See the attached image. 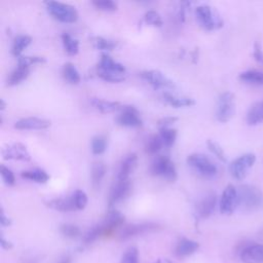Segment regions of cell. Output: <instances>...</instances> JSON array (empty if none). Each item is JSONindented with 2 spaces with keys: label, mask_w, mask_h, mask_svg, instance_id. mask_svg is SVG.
<instances>
[{
  "label": "cell",
  "mask_w": 263,
  "mask_h": 263,
  "mask_svg": "<svg viewBox=\"0 0 263 263\" xmlns=\"http://www.w3.org/2000/svg\"><path fill=\"white\" fill-rule=\"evenodd\" d=\"M5 108H6V103H5V101L3 99H1L0 100V110L3 111Z\"/></svg>",
  "instance_id": "51"
},
{
  "label": "cell",
  "mask_w": 263,
  "mask_h": 263,
  "mask_svg": "<svg viewBox=\"0 0 263 263\" xmlns=\"http://www.w3.org/2000/svg\"><path fill=\"white\" fill-rule=\"evenodd\" d=\"M60 231L68 238H76L80 235V228L74 224H63L61 225Z\"/></svg>",
  "instance_id": "41"
},
{
  "label": "cell",
  "mask_w": 263,
  "mask_h": 263,
  "mask_svg": "<svg viewBox=\"0 0 263 263\" xmlns=\"http://www.w3.org/2000/svg\"><path fill=\"white\" fill-rule=\"evenodd\" d=\"M89 102H90L91 106L101 113L117 112V111H120L123 107V105H121L119 102L103 100V99H99V98H91Z\"/></svg>",
  "instance_id": "19"
},
{
  "label": "cell",
  "mask_w": 263,
  "mask_h": 263,
  "mask_svg": "<svg viewBox=\"0 0 263 263\" xmlns=\"http://www.w3.org/2000/svg\"><path fill=\"white\" fill-rule=\"evenodd\" d=\"M44 4L49 14L59 22L71 24L78 20V11L73 5L58 1H45Z\"/></svg>",
  "instance_id": "3"
},
{
  "label": "cell",
  "mask_w": 263,
  "mask_h": 263,
  "mask_svg": "<svg viewBox=\"0 0 263 263\" xmlns=\"http://www.w3.org/2000/svg\"><path fill=\"white\" fill-rule=\"evenodd\" d=\"M30 75V68L17 66L7 77V85L8 86H14L23 82L28 78Z\"/></svg>",
  "instance_id": "24"
},
{
  "label": "cell",
  "mask_w": 263,
  "mask_h": 263,
  "mask_svg": "<svg viewBox=\"0 0 263 263\" xmlns=\"http://www.w3.org/2000/svg\"><path fill=\"white\" fill-rule=\"evenodd\" d=\"M132 182L128 180H124V181H116V183L112 186L110 194H109V206H112L116 203H118L119 201L123 200L124 198H126L130 191H132Z\"/></svg>",
  "instance_id": "13"
},
{
  "label": "cell",
  "mask_w": 263,
  "mask_h": 263,
  "mask_svg": "<svg viewBox=\"0 0 263 263\" xmlns=\"http://www.w3.org/2000/svg\"><path fill=\"white\" fill-rule=\"evenodd\" d=\"M62 74H63L64 79L71 84H78L81 80L79 71L77 70L75 65L72 63H66L63 66Z\"/></svg>",
  "instance_id": "28"
},
{
  "label": "cell",
  "mask_w": 263,
  "mask_h": 263,
  "mask_svg": "<svg viewBox=\"0 0 263 263\" xmlns=\"http://www.w3.org/2000/svg\"><path fill=\"white\" fill-rule=\"evenodd\" d=\"M155 263H172V262H171L168 259H165V258H164V259H161V258H160V259L156 260Z\"/></svg>",
  "instance_id": "52"
},
{
  "label": "cell",
  "mask_w": 263,
  "mask_h": 263,
  "mask_svg": "<svg viewBox=\"0 0 263 263\" xmlns=\"http://www.w3.org/2000/svg\"><path fill=\"white\" fill-rule=\"evenodd\" d=\"M256 156L254 153H246L234 159L229 165V172L231 176L240 181L243 180L248 174V171L254 165Z\"/></svg>",
  "instance_id": "7"
},
{
  "label": "cell",
  "mask_w": 263,
  "mask_h": 263,
  "mask_svg": "<svg viewBox=\"0 0 263 263\" xmlns=\"http://www.w3.org/2000/svg\"><path fill=\"white\" fill-rule=\"evenodd\" d=\"M217 205V194L214 191L208 192L196 205V213L200 219H205L210 217Z\"/></svg>",
  "instance_id": "15"
},
{
  "label": "cell",
  "mask_w": 263,
  "mask_h": 263,
  "mask_svg": "<svg viewBox=\"0 0 263 263\" xmlns=\"http://www.w3.org/2000/svg\"><path fill=\"white\" fill-rule=\"evenodd\" d=\"M138 163V155L136 153L127 154L120 162L118 173H117V180L124 181L129 179V175L134 172Z\"/></svg>",
  "instance_id": "18"
},
{
  "label": "cell",
  "mask_w": 263,
  "mask_h": 263,
  "mask_svg": "<svg viewBox=\"0 0 263 263\" xmlns=\"http://www.w3.org/2000/svg\"><path fill=\"white\" fill-rule=\"evenodd\" d=\"M2 156L4 159H12L20 161H30L31 155L27 147L22 143H13L2 149Z\"/></svg>",
  "instance_id": "14"
},
{
  "label": "cell",
  "mask_w": 263,
  "mask_h": 263,
  "mask_svg": "<svg viewBox=\"0 0 263 263\" xmlns=\"http://www.w3.org/2000/svg\"><path fill=\"white\" fill-rule=\"evenodd\" d=\"M108 146L107 137L104 135H97L91 140V151L96 155L103 154Z\"/></svg>",
  "instance_id": "34"
},
{
  "label": "cell",
  "mask_w": 263,
  "mask_h": 263,
  "mask_svg": "<svg viewBox=\"0 0 263 263\" xmlns=\"http://www.w3.org/2000/svg\"><path fill=\"white\" fill-rule=\"evenodd\" d=\"M92 5L102 11H115L117 9V3L111 0H95L91 2Z\"/></svg>",
  "instance_id": "42"
},
{
  "label": "cell",
  "mask_w": 263,
  "mask_h": 263,
  "mask_svg": "<svg viewBox=\"0 0 263 263\" xmlns=\"http://www.w3.org/2000/svg\"><path fill=\"white\" fill-rule=\"evenodd\" d=\"M243 263H263V245H248L245 246L239 253Z\"/></svg>",
  "instance_id": "16"
},
{
  "label": "cell",
  "mask_w": 263,
  "mask_h": 263,
  "mask_svg": "<svg viewBox=\"0 0 263 263\" xmlns=\"http://www.w3.org/2000/svg\"><path fill=\"white\" fill-rule=\"evenodd\" d=\"M1 247L4 249V250H10V249H12V247H13V245H12V242L11 241H9V240H7L5 237H4V235L3 234H1Z\"/></svg>",
  "instance_id": "49"
},
{
  "label": "cell",
  "mask_w": 263,
  "mask_h": 263,
  "mask_svg": "<svg viewBox=\"0 0 263 263\" xmlns=\"http://www.w3.org/2000/svg\"><path fill=\"white\" fill-rule=\"evenodd\" d=\"M163 146H164V144H163L160 136L153 135L148 139L146 146H145V151L148 154L154 155V154H157L162 149Z\"/></svg>",
  "instance_id": "32"
},
{
  "label": "cell",
  "mask_w": 263,
  "mask_h": 263,
  "mask_svg": "<svg viewBox=\"0 0 263 263\" xmlns=\"http://www.w3.org/2000/svg\"><path fill=\"white\" fill-rule=\"evenodd\" d=\"M116 122L126 127H140L143 124L140 113L134 106H123L117 115Z\"/></svg>",
  "instance_id": "11"
},
{
  "label": "cell",
  "mask_w": 263,
  "mask_h": 263,
  "mask_svg": "<svg viewBox=\"0 0 263 263\" xmlns=\"http://www.w3.org/2000/svg\"><path fill=\"white\" fill-rule=\"evenodd\" d=\"M235 112V98L230 91L221 93L218 98L216 117L220 122L229 121Z\"/></svg>",
  "instance_id": "6"
},
{
  "label": "cell",
  "mask_w": 263,
  "mask_h": 263,
  "mask_svg": "<svg viewBox=\"0 0 263 263\" xmlns=\"http://www.w3.org/2000/svg\"><path fill=\"white\" fill-rule=\"evenodd\" d=\"M144 21L146 24L153 27H161L163 22L160 14L155 10H148L144 14Z\"/></svg>",
  "instance_id": "38"
},
{
  "label": "cell",
  "mask_w": 263,
  "mask_h": 263,
  "mask_svg": "<svg viewBox=\"0 0 263 263\" xmlns=\"http://www.w3.org/2000/svg\"><path fill=\"white\" fill-rule=\"evenodd\" d=\"M61 38L65 51L69 55H76L79 51V41L68 33H63Z\"/></svg>",
  "instance_id": "30"
},
{
  "label": "cell",
  "mask_w": 263,
  "mask_h": 263,
  "mask_svg": "<svg viewBox=\"0 0 263 263\" xmlns=\"http://www.w3.org/2000/svg\"><path fill=\"white\" fill-rule=\"evenodd\" d=\"M163 101L168 104L172 107L175 108H182V107H191L195 105V101L188 97H178L175 95H172L170 92H163L162 93Z\"/></svg>",
  "instance_id": "23"
},
{
  "label": "cell",
  "mask_w": 263,
  "mask_h": 263,
  "mask_svg": "<svg viewBox=\"0 0 263 263\" xmlns=\"http://www.w3.org/2000/svg\"><path fill=\"white\" fill-rule=\"evenodd\" d=\"M159 136L164 144L165 147H172L176 140H177V136H178V132L176 128H172V127H166V128H160L159 129Z\"/></svg>",
  "instance_id": "36"
},
{
  "label": "cell",
  "mask_w": 263,
  "mask_h": 263,
  "mask_svg": "<svg viewBox=\"0 0 263 263\" xmlns=\"http://www.w3.org/2000/svg\"><path fill=\"white\" fill-rule=\"evenodd\" d=\"M59 263H71V258H70V256H64L63 258H61V260L59 261Z\"/></svg>",
  "instance_id": "50"
},
{
  "label": "cell",
  "mask_w": 263,
  "mask_h": 263,
  "mask_svg": "<svg viewBox=\"0 0 263 263\" xmlns=\"http://www.w3.org/2000/svg\"><path fill=\"white\" fill-rule=\"evenodd\" d=\"M97 75L103 79L104 81L111 82V83H118L123 81L126 78V73H116V72H110V71H105L102 69L97 68L96 70Z\"/></svg>",
  "instance_id": "31"
},
{
  "label": "cell",
  "mask_w": 263,
  "mask_h": 263,
  "mask_svg": "<svg viewBox=\"0 0 263 263\" xmlns=\"http://www.w3.org/2000/svg\"><path fill=\"white\" fill-rule=\"evenodd\" d=\"M263 121V101L255 103L248 111L247 122L250 125H256Z\"/></svg>",
  "instance_id": "27"
},
{
  "label": "cell",
  "mask_w": 263,
  "mask_h": 263,
  "mask_svg": "<svg viewBox=\"0 0 263 263\" xmlns=\"http://www.w3.org/2000/svg\"><path fill=\"white\" fill-rule=\"evenodd\" d=\"M198 248H199V243L197 241L184 237L177 243L175 249V254L180 258L187 257L195 253L198 250Z\"/></svg>",
  "instance_id": "22"
},
{
  "label": "cell",
  "mask_w": 263,
  "mask_h": 263,
  "mask_svg": "<svg viewBox=\"0 0 263 263\" xmlns=\"http://www.w3.org/2000/svg\"><path fill=\"white\" fill-rule=\"evenodd\" d=\"M72 195H73V198H74V203H75V206H76V211L83 210L86 206L87 201H88L86 193L83 190L77 189Z\"/></svg>",
  "instance_id": "40"
},
{
  "label": "cell",
  "mask_w": 263,
  "mask_h": 263,
  "mask_svg": "<svg viewBox=\"0 0 263 263\" xmlns=\"http://www.w3.org/2000/svg\"><path fill=\"white\" fill-rule=\"evenodd\" d=\"M253 57L256 60L257 63L263 65V49L261 46V43L259 41H256L254 44V50H253Z\"/></svg>",
  "instance_id": "47"
},
{
  "label": "cell",
  "mask_w": 263,
  "mask_h": 263,
  "mask_svg": "<svg viewBox=\"0 0 263 263\" xmlns=\"http://www.w3.org/2000/svg\"><path fill=\"white\" fill-rule=\"evenodd\" d=\"M195 16L199 25L208 31H214L223 27V20L218 11L208 4L196 6Z\"/></svg>",
  "instance_id": "2"
},
{
  "label": "cell",
  "mask_w": 263,
  "mask_h": 263,
  "mask_svg": "<svg viewBox=\"0 0 263 263\" xmlns=\"http://www.w3.org/2000/svg\"><path fill=\"white\" fill-rule=\"evenodd\" d=\"M187 164L203 177H214L218 173V167L214 161L201 153H192L188 155Z\"/></svg>",
  "instance_id": "4"
},
{
  "label": "cell",
  "mask_w": 263,
  "mask_h": 263,
  "mask_svg": "<svg viewBox=\"0 0 263 263\" xmlns=\"http://www.w3.org/2000/svg\"><path fill=\"white\" fill-rule=\"evenodd\" d=\"M0 174H1V177H2V180L3 182L8 185V186H13L15 184V177H14V174L12 173V171L5 166L4 164H1L0 165Z\"/></svg>",
  "instance_id": "44"
},
{
  "label": "cell",
  "mask_w": 263,
  "mask_h": 263,
  "mask_svg": "<svg viewBox=\"0 0 263 263\" xmlns=\"http://www.w3.org/2000/svg\"><path fill=\"white\" fill-rule=\"evenodd\" d=\"M102 236V231H101V227L100 224L93 226L92 228H90L83 236V241L84 243H91L95 240H97L99 237Z\"/></svg>",
  "instance_id": "45"
},
{
  "label": "cell",
  "mask_w": 263,
  "mask_h": 263,
  "mask_svg": "<svg viewBox=\"0 0 263 263\" xmlns=\"http://www.w3.org/2000/svg\"><path fill=\"white\" fill-rule=\"evenodd\" d=\"M120 263H139V251L136 247L128 248L122 255Z\"/></svg>",
  "instance_id": "43"
},
{
  "label": "cell",
  "mask_w": 263,
  "mask_h": 263,
  "mask_svg": "<svg viewBox=\"0 0 263 263\" xmlns=\"http://www.w3.org/2000/svg\"><path fill=\"white\" fill-rule=\"evenodd\" d=\"M140 76L155 89H172L176 87L175 82L159 70H144L140 73Z\"/></svg>",
  "instance_id": "8"
},
{
  "label": "cell",
  "mask_w": 263,
  "mask_h": 263,
  "mask_svg": "<svg viewBox=\"0 0 263 263\" xmlns=\"http://www.w3.org/2000/svg\"><path fill=\"white\" fill-rule=\"evenodd\" d=\"M124 222V216L117 210L113 209L108 212L104 221L100 223L102 236H109L118 229Z\"/></svg>",
  "instance_id": "12"
},
{
  "label": "cell",
  "mask_w": 263,
  "mask_h": 263,
  "mask_svg": "<svg viewBox=\"0 0 263 263\" xmlns=\"http://www.w3.org/2000/svg\"><path fill=\"white\" fill-rule=\"evenodd\" d=\"M150 172L153 176L164 178L167 181L174 182L177 179V168L170 157L158 155L155 157L150 166Z\"/></svg>",
  "instance_id": "5"
},
{
  "label": "cell",
  "mask_w": 263,
  "mask_h": 263,
  "mask_svg": "<svg viewBox=\"0 0 263 263\" xmlns=\"http://www.w3.org/2000/svg\"><path fill=\"white\" fill-rule=\"evenodd\" d=\"M97 68L105 70V71H110V72H116V73H126V69L125 67L115 61L113 58H111L107 52H103L101 54V59L100 62L97 66Z\"/></svg>",
  "instance_id": "20"
},
{
  "label": "cell",
  "mask_w": 263,
  "mask_h": 263,
  "mask_svg": "<svg viewBox=\"0 0 263 263\" xmlns=\"http://www.w3.org/2000/svg\"><path fill=\"white\" fill-rule=\"evenodd\" d=\"M91 43L93 45L95 48L99 49V50H105V51H109L112 50L116 47V42L106 39L102 36H95L91 37Z\"/></svg>",
  "instance_id": "35"
},
{
  "label": "cell",
  "mask_w": 263,
  "mask_h": 263,
  "mask_svg": "<svg viewBox=\"0 0 263 263\" xmlns=\"http://www.w3.org/2000/svg\"><path fill=\"white\" fill-rule=\"evenodd\" d=\"M22 178L33 181L35 183L44 184L49 180V175L41 168H34V170H27L21 173Z\"/></svg>",
  "instance_id": "25"
},
{
  "label": "cell",
  "mask_w": 263,
  "mask_h": 263,
  "mask_svg": "<svg viewBox=\"0 0 263 263\" xmlns=\"http://www.w3.org/2000/svg\"><path fill=\"white\" fill-rule=\"evenodd\" d=\"M178 121V117L176 116H164V117H161L160 119H158L157 121V125L160 128H166V127H170L172 124L176 123Z\"/></svg>",
  "instance_id": "46"
},
{
  "label": "cell",
  "mask_w": 263,
  "mask_h": 263,
  "mask_svg": "<svg viewBox=\"0 0 263 263\" xmlns=\"http://www.w3.org/2000/svg\"><path fill=\"white\" fill-rule=\"evenodd\" d=\"M47 208L59 212H73L76 211V206L74 203L73 195L62 197V198H53L48 201H45Z\"/></svg>",
  "instance_id": "21"
},
{
  "label": "cell",
  "mask_w": 263,
  "mask_h": 263,
  "mask_svg": "<svg viewBox=\"0 0 263 263\" xmlns=\"http://www.w3.org/2000/svg\"><path fill=\"white\" fill-rule=\"evenodd\" d=\"M206 145H208L209 150H210L217 158H219V159H220L221 161H223V162H225V161L227 160V157H226V154H225L223 148H222L217 142H215V141H213V140H208Z\"/></svg>",
  "instance_id": "39"
},
{
  "label": "cell",
  "mask_w": 263,
  "mask_h": 263,
  "mask_svg": "<svg viewBox=\"0 0 263 263\" xmlns=\"http://www.w3.org/2000/svg\"><path fill=\"white\" fill-rule=\"evenodd\" d=\"M238 205L247 211H257L263 208V192L256 186L243 184L237 188Z\"/></svg>",
  "instance_id": "1"
},
{
  "label": "cell",
  "mask_w": 263,
  "mask_h": 263,
  "mask_svg": "<svg viewBox=\"0 0 263 263\" xmlns=\"http://www.w3.org/2000/svg\"><path fill=\"white\" fill-rule=\"evenodd\" d=\"M158 228H159V225L156 223H153V222L129 224V225L124 226L120 230V232L118 234V238L120 240H126V239L135 237L137 235L157 230Z\"/></svg>",
  "instance_id": "10"
},
{
  "label": "cell",
  "mask_w": 263,
  "mask_h": 263,
  "mask_svg": "<svg viewBox=\"0 0 263 263\" xmlns=\"http://www.w3.org/2000/svg\"><path fill=\"white\" fill-rule=\"evenodd\" d=\"M238 205V194L237 189L229 184L225 187L220 198V212L224 215H230Z\"/></svg>",
  "instance_id": "9"
},
{
  "label": "cell",
  "mask_w": 263,
  "mask_h": 263,
  "mask_svg": "<svg viewBox=\"0 0 263 263\" xmlns=\"http://www.w3.org/2000/svg\"><path fill=\"white\" fill-rule=\"evenodd\" d=\"M50 121L40 117H25L21 118L14 123V127L21 130H33V129H46L50 126Z\"/></svg>",
  "instance_id": "17"
},
{
  "label": "cell",
  "mask_w": 263,
  "mask_h": 263,
  "mask_svg": "<svg viewBox=\"0 0 263 263\" xmlns=\"http://www.w3.org/2000/svg\"><path fill=\"white\" fill-rule=\"evenodd\" d=\"M239 80L252 85H263V72L259 70H247L239 74Z\"/></svg>",
  "instance_id": "26"
},
{
  "label": "cell",
  "mask_w": 263,
  "mask_h": 263,
  "mask_svg": "<svg viewBox=\"0 0 263 263\" xmlns=\"http://www.w3.org/2000/svg\"><path fill=\"white\" fill-rule=\"evenodd\" d=\"M106 175V166L102 162H97L91 167V182L93 187L98 188Z\"/></svg>",
  "instance_id": "33"
},
{
  "label": "cell",
  "mask_w": 263,
  "mask_h": 263,
  "mask_svg": "<svg viewBox=\"0 0 263 263\" xmlns=\"http://www.w3.org/2000/svg\"><path fill=\"white\" fill-rule=\"evenodd\" d=\"M32 42V38L28 35H17L12 42V46H11V53L18 58L21 57L22 52L24 51V49L26 47H28Z\"/></svg>",
  "instance_id": "29"
},
{
  "label": "cell",
  "mask_w": 263,
  "mask_h": 263,
  "mask_svg": "<svg viewBox=\"0 0 263 263\" xmlns=\"http://www.w3.org/2000/svg\"><path fill=\"white\" fill-rule=\"evenodd\" d=\"M45 58L40 55H21L17 58V66L30 68L35 64H44Z\"/></svg>",
  "instance_id": "37"
},
{
  "label": "cell",
  "mask_w": 263,
  "mask_h": 263,
  "mask_svg": "<svg viewBox=\"0 0 263 263\" xmlns=\"http://www.w3.org/2000/svg\"><path fill=\"white\" fill-rule=\"evenodd\" d=\"M0 221H1V225L4 226V227L10 226L11 223H12V222H11V219H10L8 216H6V214H5V212H4L3 209H1V218H0Z\"/></svg>",
  "instance_id": "48"
}]
</instances>
